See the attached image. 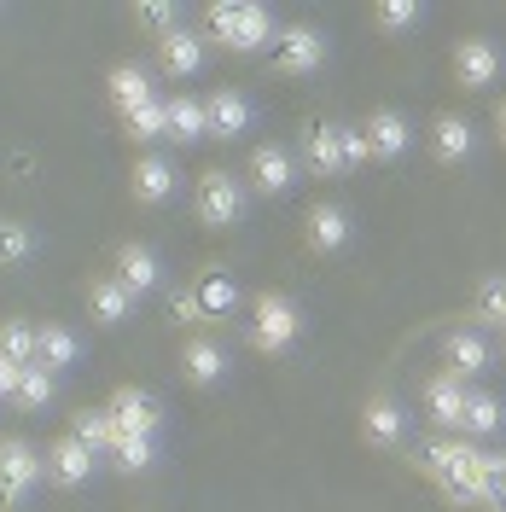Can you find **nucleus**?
Listing matches in <instances>:
<instances>
[{
	"label": "nucleus",
	"mask_w": 506,
	"mask_h": 512,
	"mask_svg": "<svg viewBox=\"0 0 506 512\" xmlns=\"http://www.w3.org/2000/svg\"><path fill=\"white\" fill-rule=\"evenodd\" d=\"M413 466L443 489L454 507H483L489 495V448L466 443V437H431L413 448Z\"/></svg>",
	"instance_id": "1"
},
{
	"label": "nucleus",
	"mask_w": 506,
	"mask_h": 512,
	"mask_svg": "<svg viewBox=\"0 0 506 512\" xmlns=\"http://www.w3.org/2000/svg\"><path fill=\"white\" fill-rule=\"evenodd\" d=\"M204 35H210V47H222L233 59H268V47L280 41V18H274V6H262V0H216V6H204Z\"/></svg>",
	"instance_id": "2"
},
{
	"label": "nucleus",
	"mask_w": 506,
	"mask_h": 512,
	"mask_svg": "<svg viewBox=\"0 0 506 512\" xmlns=\"http://www.w3.org/2000/svg\"><path fill=\"white\" fill-rule=\"evenodd\" d=\"M303 332H309V320H303V303L291 297V291H256L251 309H245V344H251L256 355H291L297 344H303Z\"/></svg>",
	"instance_id": "3"
},
{
	"label": "nucleus",
	"mask_w": 506,
	"mask_h": 512,
	"mask_svg": "<svg viewBox=\"0 0 506 512\" xmlns=\"http://www.w3.org/2000/svg\"><path fill=\"white\" fill-rule=\"evenodd\" d=\"M192 216L198 227H210V233H239L245 216H251V187H245V175H233V169H204L198 181H192Z\"/></svg>",
	"instance_id": "4"
},
{
	"label": "nucleus",
	"mask_w": 506,
	"mask_h": 512,
	"mask_svg": "<svg viewBox=\"0 0 506 512\" xmlns=\"http://www.w3.org/2000/svg\"><path fill=\"white\" fill-rule=\"evenodd\" d=\"M332 59V35L320 30V24H280V41L268 47V70L285 76V82H303V76H320Z\"/></svg>",
	"instance_id": "5"
},
{
	"label": "nucleus",
	"mask_w": 506,
	"mask_h": 512,
	"mask_svg": "<svg viewBox=\"0 0 506 512\" xmlns=\"http://www.w3.org/2000/svg\"><path fill=\"white\" fill-rule=\"evenodd\" d=\"M303 181V163H297V146L285 140H256L245 152V187L251 198H291Z\"/></svg>",
	"instance_id": "6"
},
{
	"label": "nucleus",
	"mask_w": 506,
	"mask_h": 512,
	"mask_svg": "<svg viewBox=\"0 0 506 512\" xmlns=\"http://www.w3.org/2000/svg\"><path fill=\"white\" fill-rule=\"evenodd\" d=\"M448 70H454L460 94H489V88H501V76H506V53L495 35H460L454 53H448Z\"/></svg>",
	"instance_id": "7"
},
{
	"label": "nucleus",
	"mask_w": 506,
	"mask_h": 512,
	"mask_svg": "<svg viewBox=\"0 0 506 512\" xmlns=\"http://www.w3.org/2000/svg\"><path fill=\"white\" fill-rule=\"evenodd\" d=\"M297 163H303L309 181H338V175H349L344 169V123L303 117V128H297Z\"/></svg>",
	"instance_id": "8"
},
{
	"label": "nucleus",
	"mask_w": 506,
	"mask_h": 512,
	"mask_svg": "<svg viewBox=\"0 0 506 512\" xmlns=\"http://www.w3.org/2000/svg\"><path fill=\"white\" fill-rule=\"evenodd\" d=\"M152 70H158V82H175V88L192 82V76H204L210 70V35L181 24L175 35L152 41Z\"/></svg>",
	"instance_id": "9"
},
{
	"label": "nucleus",
	"mask_w": 506,
	"mask_h": 512,
	"mask_svg": "<svg viewBox=\"0 0 506 512\" xmlns=\"http://www.w3.org/2000/svg\"><path fill=\"white\" fill-rule=\"evenodd\" d=\"M35 483H47L41 448H35L30 437H0V512H18L30 501Z\"/></svg>",
	"instance_id": "10"
},
{
	"label": "nucleus",
	"mask_w": 506,
	"mask_h": 512,
	"mask_svg": "<svg viewBox=\"0 0 506 512\" xmlns=\"http://www.w3.org/2000/svg\"><path fill=\"white\" fill-rule=\"evenodd\" d=\"M175 367H181V384H192V390H222L233 379V355L216 332H187Z\"/></svg>",
	"instance_id": "11"
},
{
	"label": "nucleus",
	"mask_w": 506,
	"mask_h": 512,
	"mask_svg": "<svg viewBox=\"0 0 506 512\" xmlns=\"http://www.w3.org/2000/svg\"><path fill=\"white\" fill-rule=\"evenodd\" d=\"M355 245V216L338 198H315L303 210V251L309 256H344Z\"/></svg>",
	"instance_id": "12"
},
{
	"label": "nucleus",
	"mask_w": 506,
	"mask_h": 512,
	"mask_svg": "<svg viewBox=\"0 0 506 512\" xmlns=\"http://www.w3.org/2000/svg\"><path fill=\"white\" fill-rule=\"evenodd\" d=\"M408 431H413V419L390 390H373V396L361 402V443L367 448H379V454H408Z\"/></svg>",
	"instance_id": "13"
},
{
	"label": "nucleus",
	"mask_w": 506,
	"mask_h": 512,
	"mask_svg": "<svg viewBox=\"0 0 506 512\" xmlns=\"http://www.w3.org/2000/svg\"><path fill=\"white\" fill-rule=\"evenodd\" d=\"M175 192H181V163L169 152H134V163H128V198L140 210H163Z\"/></svg>",
	"instance_id": "14"
},
{
	"label": "nucleus",
	"mask_w": 506,
	"mask_h": 512,
	"mask_svg": "<svg viewBox=\"0 0 506 512\" xmlns=\"http://www.w3.org/2000/svg\"><path fill=\"white\" fill-rule=\"evenodd\" d=\"M495 338L483 326H448L443 332V373H454L460 384H477L489 367H495Z\"/></svg>",
	"instance_id": "15"
},
{
	"label": "nucleus",
	"mask_w": 506,
	"mask_h": 512,
	"mask_svg": "<svg viewBox=\"0 0 506 512\" xmlns=\"http://www.w3.org/2000/svg\"><path fill=\"white\" fill-rule=\"evenodd\" d=\"M111 274H117L134 297L169 291V268H163V251L152 245V239H123V245L111 251Z\"/></svg>",
	"instance_id": "16"
},
{
	"label": "nucleus",
	"mask_w": 506,
	"mask_h": 512,
	"mask_svg": "<svg viewBox=\"0 0 506 512\" xmlns=\"http://www.w3.org/2000/svg\"><path fill=\"white\" fill-rule=\"evenodd\" d=\"M105 408L117 419V431H134V437H163V425H169L163 396L146 390V384H117V390L105 396Z\"/></svg>",
	"instance_id": "17"
},
{
	"label": "nucleus",
	"mask_w": 506,
	"mask_h": 512,
	"mask_svg": "<svg viewBox=\"0 0 506 512\" xmlns=\"http://www.w3.org/2000/svg\"><path fill=\"white\" fill-rule=\"evenodd\" d=\"M41 472H47V483H53V489H64V495H70V489H82V483L99 472V454L82 443L76 431H64V437H53V443L41 448Z\"/></svg>",
	"instance_id": "18"
},
{
	"label": "nucleus",
	"mask_w": 506,
	"mask_h": 512,
	"mask_svg": "<svg viewBox=\"0 0 506 512\" xmlns=\"http://www.w3.org/2000/svg\"><path fill=\"white\" fill-rule=\"evenodd\" d=\"M361 134H367V158L373 163H402L413 152V117L396 111V105H373L361 117Z\"/></svg>",
	"instance_id": "19"
},
{
	"label": "nucleus",
	"mask_w": 506,
	"mask_h": 512,
	"mask_svg": "<svg viewBox=\"0 0 506 512\" xmlns=\"http://www.w3.org/2000/svg\"><path fill=\"white\" fill-rule=\"evenodd\" d=\"M204 117H210V140H222V146H239L245 134L256 128V99L245 88H210L204 94Z\"/></svg>",
	"instance_id": "20"
},
{
	"label": "nucleus",
	"mask_w": 506,
	"mask_h": 512,
	"mask_svg": "<svg viewBox=\"0 0 506 512\" xmlns=\"http://www.w3.org/2000/svg\"><path fill=\"white\" fill-rule=\"evenodd\" d=\"M192 291H198L204 326H222V320H233L239 309H251L245 291H239V280H233V268H222V262H204V268L192 274Z\"/></svg>",
	"instance_id": "21"
},
{
	"label": "nucleus",
	"mask_w": 506,
	"mask_h": 512,
	"mask_svg": "<svg viewBox=\"0 0 506 512\" xmlns=\"http://www.w3.org/2000/svg\"><path fill=\"white\" fill-rule=\"evenodd\" d=\"M466 396H472V384H460L454 373H431V379L419 384V402H425V419L437 425V437H460V419H466Z\"/></svg>",
	"instance_id": "22"
},
{
	"label": "nucleus",
	"mask_w": 506,
	"mask_h": 512,
	"mask_svg": "<svg viewBox=\"0 0 506 512\" xmlns=\"http://www.w3.org/2000/svg\"><path fill=\"white\" fill-rule=\"evenodd\" d=\"M82 303H88V320L94 326H105V332H117V326H128L134 320V309H140V297L105 268V274H88V286H82Z\"/></svg>",
	"instance_id": "23"
},
{
	"label": "nucleus",
	"mask_w": 506,
	"mask_h": 512,
	"mask_svg": "<svg viewBox=\"0 0 506 512\" xmlns=\"http://www.w3.org/2000/svg\"><path fill=\"white\" fill-rule=\"evenodd\" d=\"M425 146H431V163H443V169H460V163L477 158V128L472 117H460V111H437L431 128H425Z\"/></svg>",
	"instance_id": "24"
},
{
	"label": "nucleus",
	"mask_w": 506,
	"mask_h": 512,
	"mask_svg": "<svg viewBox=\"0 0 506 512\" xmlns=\"http://www.w3.org/2000/svg\"><path fill=\"white\" fill-rule=\"evenodd\" d=\"M158 70L152 64H140V59H123V64H111L105 70V99H111V111L117 117H128L134 105H146V99H158Z\"/></svg>",
	"instance_id": "25"
},
{
	"label": "nucleus",
	"mask_w": 506,
	"mask_h": 512,
	"mask_svg": "<svg viewBox=\"0 0 506 512\" xmlns=\"http://www.w3.org/2000/svg\"><path fill=\"white\" fill-rule=\"evenodd\" d=\"M88 350V338L70 326V320H41V338H35V367H47V373H70L76 361Z\"/></svg>",
	"instance_id": "26"
},
{
	"label": "nucleus",
	"mask_w": 506,
	"mask_h": 512,
	"mask_svg": "<svg viewBox=\"0 0 506 512\" xmlns=\"http://www.w3.org/2000/svg\"><path fill=\"white\" fill-rule=\"evenodd\" d=\"M501 431H506V402L495 396V390L472 384V396H466V419H460V437L483 448L489 437H501Z\"/></svg>",
	"instance_id": "27"
},
{
	"label": "nucleus",
	"mask_w": 506,
	"mask_h": 512,
	"mask_svg": "<svg viewBox=\"0 0 506 512\" xmlns=\"http://www.w3.org/2000/svg\"><path fill=\"white\" fill-rule=\"evenodd\" d=\"M210 140V117H204V99L175 88L169 94V146H204Z\"/></svg>",
	"instance_id": "28"
},
{
	"label": "nucleus",
	"mask_w": 506,
	"mask_h": 512,
	"mask_svg": "<svg viewBox=\"0 0 506 512\" xmlns=\"http://www.w3.org/2000/svg\"><path fill=\"white\" fill-rule=\"evenodd\" d=\"M123 134L128 146H140V152H158V140H169V94L146 99V105H134L123 117Z\"/></svg>",
	"instance_id": "29"
},
{
	"label": "nucleus",
	"mask_w": 506,
	"mask_h": 512,
	"mask_svg": "<svg viewBox=\"0 0 506 512\" xmlns=\"http://www.w3.org/2000/svg\"><path fill=\"white\" fill-rule=\"evenodd\" d=\"M123 478H146V472H158L163 460V437H134V431H117V443L105 454Z\"/></svg>",
	"instance_id": "30"
},
{
	"label": "nucleus",
	"mask_w": 506,
	"mask_h": 512,
	"mask_svg": "<svg viewBox=\"0 0 506 512\" xmlns=\"http://www.w3.org/2000/svg\"><path fill=\"white\" fill-rule=\"evenodd\" d=\"M41 251V227L24 216H0V268H24Z\"/></svg>",
	"instance_id": "31"
},
{
	"label": "nucleus",
	"mask_w": 506,
	"mask_h": 512,
	"mask_svg": "<svg viewBox=\"0 0 506 512\" xmlns=\"http://www.w3.org/2000/svg\"><path fill=\"white\" fill-rule=\"evenodd\" d=\"M53 396H59V373L24 367V373H18V390H12V408H18V414H47Z\"/></svg>",
	"instance_id": "32"
},
{
	"label": "nucleus",
	"mask_w": 506,
	"mask_h": 512,
	"mask_svg": "<svg viewBox=\"0 0 506 512\" xmlns=\"http://www.w3.org/2000/svg\"><path fill=\"white\" fill-rule=\"evenodd\" d=\"M472 320L495 338L506 326V274H483L477 280V291H472Z\"/></svg>",
	"instance_id": "33"
},
{
	"label": "nucleus",
	"mask_w": 506,
	"mask_h": 512,
	"mask_svg": "<svg viewBox=\"0 0 506 512\" xmlns=\"http://www.w3.org/2000/svg\"><path fill=\"white\" fill-rule=\"evenodd\" d=\"M425 18H431V6H419V0H379V6H367V24L384 35H408Z\"/></svg>",
	"instance_id": "34"
},
{
	"label": "nucleus",
	"mask_w": 506,
	"mask_h": 512,
	"mask_svg": "<svg viewBox=\"0 0 506 512\" xmlns=\"http://www.w3.org/2000/svg\"><path fill=\"white\" fill-rule=\"evenodd\" d=\"M35 338H41V320H30V315H6L0 320V355H6V361L35 367Z\"/></svg>",
	"instance_id": "35"
},
{
	"label": "nucleus",
	"mask_w": 506,
	"mask_h": 512,
	"mask_svg": "<svg viewBox=\"0 0 506 512\" xmlns=\"http://www.w3.org/2000/svg\"><path fill=\"white\" fill-rule=\"evenodd\" d=\"M70 431L94 448L99 460H105V454H111V443H117V419H111V408H105V402H99V408H82V414L70 419Z\"/></svg>",
	"instance_id": "36"
},
{
	"label": "nucleus",
	"mask_w": 506,
	"mask_h": 512,
	"mask_svg": "<svg viewBox=\"0 0 506 512\" xmlns=\"http://www.w3.org/2000/svg\"><path fill=\"white\" fill-rule=\"evenodd\" d=\"M140 30H152V41H163V35H175L181 24H187V6H175V0H152V6H134L128 12Z\"/></svg>",
	"instance_id": "37"
},
{
	"label": "nucleus",
	"mask_w": 506,
	"mask_h": 512,
	"mask_svg": "<svg viewBox=\"0 0 506 512\" xmlns=\"http://www.w3.org/2000/svg\"><path fill=\"white\" fill-rule=\"evenodd\" d=\"M163 303H169V320H175V326L204 332V309H198V291H192V280H187V286H169V291H163Z\"/></svg>",
	"instance_id": "38"
},
{
	"label": "nucleus",
	"mask_w": 506,
	"mask_h": 512,
	"mask_svg": "<svg viewBox=\"0 0 506 512\" xmlns=\"http://www.w3.org/2000/svg\"><path fill=\"white\" fill-rule=\"evenodd\" d=\"M483 512H506V454H489V495Z\"/></svg>",
	"instance_id": "39"
},
{
	"label": "nucleus",
	"mask_w": 506,
	"mask_h": 512,
	"mask_svg": "<svg viewBox=\"0 0 506 512\" xmlns=\"http://www.w3.org/2000/svg\"><path fill=\"white\" fill-rule=\"evenodd\" d=\"M367 134H361V123H344V169L355 175V169H367Z\"/></svg>",
	"instance_id": "40"
},
{
	"label": "nucleus",
	"mask_w": 506,
	"mask_h": 512,
	"mask_svg": "<svg viewBox=\"0 0 506 512\" xmlns=\"http://www.w3.org/2000/svg\"><path fill=\"white\" fill-rule=\"evenodd\" d=\"M18 373H24V367L0 355V402H12V390H18Z\"/></svg>",
	"instance_id": "41"
},
{
	"label": "nucleus",
	"mask_w": 506,
	"mask_h": 512,
	"mask_svg": "<svg viewBox=\"0 0 506 512\" xmlns=\"http://www.w3.org/2000/svg\"><path fill=\"white\" fill-rule=\"evenodd\" d=\"M489 128H495V140H501V152H506V99H495V117H489Z\"/></svg>",
	"instance_id": "42"
},
{
	"label": "nucleus",
	"mask_w": 506,
	"mask_h": 512,
	"mask_svg": "<svg viewBox=\"0 0 506 512\" xmlns=\"http://www.w3.org/2000/svg\"><path fill=\"white\" fill-rule=\"evenodd\" d=\"M495 350H501V355H506V326H501V332H495Z\"/></svg>",
	"instance_id": "43"
}]
</instances>
